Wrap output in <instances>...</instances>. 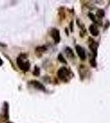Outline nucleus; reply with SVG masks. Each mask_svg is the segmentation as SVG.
<instances>
[{
	"label": "nucleus",
	"mask_w": 110,
	"mask_h": 123,
	"mask_svg": "<svg viewBox=\"0 0 110 123\" xmlns=\"http://www.w3.org/2000/svg\"><path fill=\"white\" fill-rule=\"evenodd\" d=\"M58 76L59 79H61L62 80L67 81L70 77V71L66 67H61L58 70Z\"/></svg>",
	"instance_id": "f257e3e1"
},
{
	"label": "nucleus",
	"mask_w": 110,
	"mask_h": 123,
	"mask_svg": "<svg viewBox=\"0 0 110 123\" xmlns=\"http://www.w3.org/2000/svg\"><path fill=\"white\" fill-rule=\"evenodd\" d=\"M17 65L21 70L26 71L29 70L30 68V63L28 62H24L21 57H18L17 58Z\"/></svg>",
	"instance_id": "f03ea898"
},
{
	"label": "nucleus",
	"mask_w": 110,
	"mask_h": 123,
	"mask_svg": "<svg viewBox=\"0 0 110 123\" xmlns=\"http://www.w3.org/2000/svg\"><path fill=\"white\" fill-rule=\"evenodd\" d=\"M76 50H77V53L78 54V56L80 57V58L81 60H85V52L84 50V49L82 47L79 46V45H77L76 46Z\"/></svg>",
	"instance_id": "7ed1b4c3"
},
{
	"label": "nucleus",
	"mask_w": 110,
	"mask_h": 123,
	"mask_svg": "<svg viewBox=\"0 0 110 123\" xmlns=\"http://www.w3.org/2000/svg\"><path fill=\"white\" fill-rule=\"evenodd\" d=\"M51 35H52V37H53V39H54V41L56 43H58L60 41V33H59L58 30L53 29L51 32Z\"/></svg>",
	"instance_id": "20e7f679"
},
{
	"label": "nucleus",
	"mask_w": 110,
	"mask_h": 123,
	"mask_svg": "<svg viewBox=\"0 0 110 123\" xmlns=\"http://www.w3.org/2000/svg\"><path fill=\"white\" fill-rule=\"evenodd\" d=\"M90 32L91 33L92 35L96 36V35H99V30H98V28L95 25H91V26H90Z\"/></svg>",
	"instance_id": "39448f33"
},
{
	"label": "nucleus",
	"mask_w": 110,
	"mask_h": 123,
	"mask_svg": "<svg viewBox=\"0 0 110 123\" xmlns=\"http://www.w3.org/2000/svg\"><path fill=\"white\" fill-rule=\"evenodd\" d=\"M91 41L92 43H90V48L91 49V50L93 51L94 53H96V49H97V44L95 43V42H94L92 39H91Z\"/></svg>",
	"instance_id": "423d86ee"
},
{
	"label": "nucleus",
	"mask_w": 110,
	"mask_h": 123,
	"mask_svg": "<svg viewBox=\"0 0 110 123\" xmlns=\"http://www.w3.org/2000/svg\"><path fill=\"white\" fill-rule=\"evenodd\" d=\"M66 53H67V54L68 55L69 57H71V58H73L74 57V53L70 48H67V49H66Z\"/></svg>",
	"instance_id": "0eeeda50"
},
{
	"label": "nucleus",
	"mask_w": 110,
	"mask_h": 123,
	"mask_svg": "<svg viewBox=\"0 0 110 123\" xmlns=\"http://www.w3.org/2000/svg\"><path fill=\"white\" fill-rule=\"evenodd\" d=\"M31 82H32V85H34L35 87H37V88L40 89V90H45V87H44L40 83L38 82V81H31Z\"/></svg>",
	"instance_id": "6e6552de"
},
{
	"label": "nucleus",
	"mask_w": 110,
	"mask_h": 123,
	"mask_svg": "<svg viewBox=\"0 0 110 123\" xmlns=\"http://www.w3.org/2000/svg\"><path fill=\"white\" fill-rule=\"evenodd\" d=\"M97 17H99V18H103L104 17V10L102 9H99L97 11Z\"/></svg>",
	"instance_id": "1a4fd4ad"
},
{
	"label": "nucleus",
	"mask_w": 110,
	"mask_h": 123,
	"mask_svg": "<svg viewBox=\"0 0 110 123\" xmlns=\"http://www.w3.org/2000/svg\"><path fill=\"white\" fill-rule=\"evenodd\" d=\"M58 59H59L60 61H63V62H64V63H66V60H65L64 58H63V57L62 56L61 54H59V56H58Z\"/></svg>",
	"instance_id": "9d476101"
},
{
	"label": "nucleus",
	"mask_w": 110,
	"mask_h": 123,
	"mask_svg": "<svg viewBox=\"0 0 110 123\" xmlns=\"http://www.w3.org/2000/svg\"><path fill=\"white\" fill-rule=\"evenodd\" d=\"M34 74H35V76H38V75L39 74V69H38L37 67H35V72H34Z\"/></svg>",
	"instance_id": "9b49d317"
}]
</instances>
